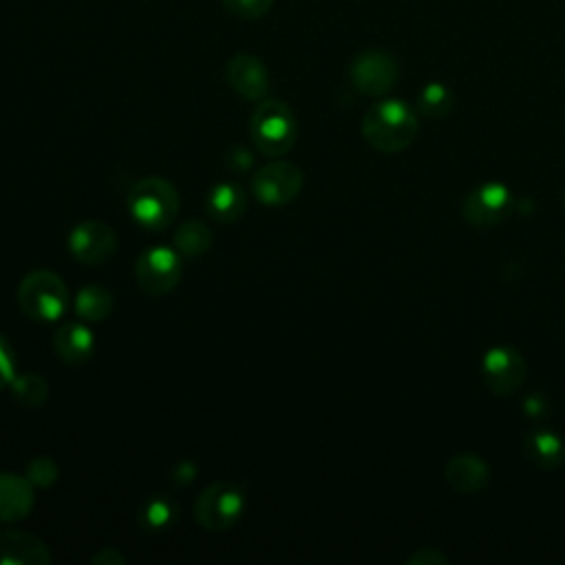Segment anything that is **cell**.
Segmentation results:
<instances>
[{"label":"cell","mask_w":565,"mask_h":565,"mask_svg":"<svg viewBox=\"0 0 565 565\" xmlns=\"http://www.w3.org/2000/svg\"><path fill=\"white\" fill-rule=\"evenodd\" d=\"M417 128V113L402 99H380L362 117L364 141L384 154L406 150Z\"/></svg>","instance_id":"obj_1"},{"label":"cell","mask_w":565,"mask_h":565,"mask_svg":"<svg viewBox=\"0 0 565 565\" xmlns=\"http://www.w3.org/2000/svg\"><path fill=\"white\" fill-rule=\"evenodd\" d=\"M126 203L132 221L148 232H161L170 227L181 207L177 188L163 177L139 179L130 188Z\"/></svg>","instance_id":"obj_2"},{"label":"cell","mask_w":565,"mask_h":565,"mask_svg":"<svg viewBox=\"0 0 565 565\" xmlns=\"http://www.w3.org/2000/svg\"><path fill=\"white\" fill-rule=\"evenodd\" d=\"M298 135L296 115L282 99H260L249 117V139L263 157H285Z\"/></svg>","instance_id":"obj_3"},{"label":"cell","mask_w":565,"mask_h":565,"mask_svg":"<svg viewBox=\"0 0 565 565\" xmlns=\"http://www.w3.org/2000/svg\"><path fill=\"white\" fill-rule=\"evenodd\" d=\"M18 305L35 322H55L68 307V289L55 271L33 269L20 280Z\"/></svg>","instance_id":"obj_4"},{"label":"cell","mask_w":565,"mask_h":565,"mask_svg":"<svg viewBox=\"0 0 565 565\" xmlns=\"http://www.w3.org/2000/svg\"><path fill=\"white\" fill-rule=\"evenodd\" d=\"M245 492L230 481H214L194 501V519L207 532H225L245 512Z\"/></svg>","instance_id":"obj_5"},{"label":"cell","mask_w":565,"mask_h":565,"mask_svg":"<svg viewBox=\"0 0 565 565\" xmlns=\"http://www.w3.org/2000/svg\"><path fill=\"white\" fill-rule=\"evenodd\" d=\"M183 274V256L168 245L148 247L135 265V280L148 296L170 294Z\"/></svg>","instance_id":"obj_6"},{"label":"cell","mask_w":565,"mask_h":565,"mask_svg":"<svg viewBox=\"0 0 565 565\" xmlns=\"http://www.w3.org/2000/svg\"><path fill=\"white\" fill-rule=\"evenodd\" d=\"M302 183V170L294 161L278 157L254 172L252 192L265 205H287L300 194Z\"/></svg>","instance_id":"obj_7"},{"label":"cell","mask_w":565,"mask_h":565,"mask_svg":"<svg viewBox=\"0 0 565 565\" xmlns=\"http://www.w3.org/2000/svg\"><path fill=\"white\" fill-rule=\"evenodd\" d=\"M399 77L397 60L384 49H366L358 53L349 66L353 88L369 97L386 95Z\"/></svg>","instance_id":"obj_8"},{"label":"cell","mask_w":565,"mask_h":565,"mask_svg":"<svg viewBox=\"0 0 565 565\" xmlns=\"http://www.w3.org/2000/svg\"><path fill=\"white\" fill-rule=\"evenodd\" d=\"M514 210V196L508 185L499 181H486L468 192L461 205L463 218L472 227H494L510 218Z\"/></svg>","instance_id":"obj_9"},{"label":"cell","mask_w":565,"mask_h":565,"mask_svg":"<svg viewBox=\"0 0 565 565\" xmlns=\"http://www.w3.org/2000/svg\"><path fill=\"white\" fill-rule=\"evenodd\" d=\"M481 377L494 395H512L527 377V364L514 347H492L481 358Z\"/></svg>","instance_id":"obj_10"},{"label":"cell","mask_w":565,"mask_h":565,"mask_svg":"<svg viewBox=\"0 0 565 565\" xmlns=\"http://www.w3.org/2000/svg\"><path fill=\"white\" fill-rule=\"evenodd\" d=\"M71 254L88 265H104L117 254V234L104 221H82L68 232Z\"/></svg>","instance_id":"obj_11"},{"label":"cell","mask_w":565,"mask_h":565,"mask_svg":"<svg viewBox=\"0 0 565 565\" xmlns=\"http://www.w3.org/2000/svg\"><path fill=\"white\" fill-rule=\"evenodd\" d=\"M225 77L230 88L243 99L260 102L269 93V73L252 53H236L225 66Z\"/></svg>","instance_id":"obj_12"},{"label":"cell","mask_w":565,"mask_h":565,"mask_svg":"<svg viewBox=\"0 0 565 565\" xmlns=\"http://www.w3.org/2000/svg\"><path fill=\"white\" fill-rule=\"evenodd\" d=\"M53 561L49 545L33 532L0 530V565H49Z\"/></svg>","instance_id":"obj_13"},{"label":"cell","mask_w":565,"mask_h":565,"mask_svg":"<svg viewBox=\"0 0 565 565\" xmlns=\"http://www.w3.org/2000/svg\"><path fill=\"white\" fill-rule=\"evenodd\" d=\"M33 483L15 472H0V523H18L33 510Z\"/></svg>","instance_id":"obj_14"},{"label":"cell","mask_w":565,"mask_h":565,"mask_svg":"<svg viewBox=\"0 0 565 565\" xmlns=\"http://www.w3.org/2000/svg\"><path fill=\"white\" fill-rule=\"evenodd\" d=\"M53 347L62 362H66L68 366H79L86 360H90L95 351V335L88 324L79 320H71L55 331Z\"/></svg>","instance_id":"obj_15"},{"label":"cell","mask_w":565,"mask_h":565,"mask_svg":"<svg viewBox=\"0 0 565 565\" xmlns=\"http://www.w3.org/2000/svg\"><path fill=\"white\" fill-rule=\"evenodd\" d=\"M448 486L459 494L481 492L490 481V470L486 461L477 455H455L444 468Z\"/></svg>","instance_id":"obj_16"},{"label":"cell","mask_w":565,"mask_h":565,"mask_svg":"<svg viewBox=\"0 0 565 565\" xmlns=\"http://www.w3.org/2000/svg\"><path fill=\"white\" fill-rule=\"evenodd\" d=\"M207 214L218 223H234L245 214L247 207V194L245 190L234 181H221L216 183L205 199Z\"/></svg>","instance_id":"obj_17"},{"label":"cell","mask_w":565,"mask_h":565,"mask_svg":"<svg viewBox=\"0 0 565 565\" xmlns=\"http://www.w3.org/2000/svg\"><path fill=\"white\" fill-rule=\"evenodd\" d=\"M179 519V505L168 494H150L137 510V527L146 534H159L174 525Z\"/></svg>","instance_id":"obj_18"},{"label":"cell","mask_w":565,"mask_h":565,"mask_svg":"<svg viewBox=\"0 0 565 565\" xmlns=\"http://www.w3.org/2000/svg\"><path fill=\"white\" fill-rule=\"evenodd\" d=\"M525 455L541 470H554L565 461V441L552 430H534L525 437Z\"/></svg>","instance_id":"obj_19"},{"label":"cell","mask_w":565,"mask_h":565,"mask_svg":"<svg viewBox=\"0 0 565 565\" xmlns=\"http://www.w3.org/2000/svg\"><path fill=\"white\" fill-rule=\"evenodd\" d=\"M73 309L82 320L88 322H102L106 320L115 309L113 294L102 285H84L73 300Z\"/></svg>","instance_id":"obj_20"},{"label":"cell","mask_w":565,"mask_h":565,"mask_svg":"<svg viewBox=\"0 0 565 565\" xmlns=\"http://www.w3.org/2000/svg\"><path fill=\"white\" fill-rule=\"evenodd\" d=\"M214 234L203 221H185L181 223L174 234H172V247L185 256V258H196L205 254L212 247Z\"/></svg>","instance_id":"obj_21"},{"label":"cell","mask_w":565,"mask_h":565,"mask_svg":"<svg viewBox=\"0 0 565 565\" xmlns=\"http://www.w3.org/2000/svg\"><path fill=\"white\" fill-rule=\"evenodd\" d=\"M13 397L24 408H42L49 399V382L44 375L35 371H26L13 377L11 382Z\"/></svg>","instance_id":"obj_22"},{"label":"cell","mask_w":565,"mask_h":565,"mask_svg":"<svg viewBox=\"0 0 565 565\" xmlns=\"http://www.w3.org/2000/svg\"><path fill=\"white\" fill-rule=\"evenodd\" d=\"M455 106L452 90L441 82H430L419 90L417 97V113L428 119L446 117Z\"/></svg>","instance_id":"obj_23"},{"label":"cell","mask_w":565,"mask_h":565,"mask_svg":"<svg viewBox=\"0 0 565 565\" xmlns=\"http://www.w3.org/2000/svg\"><path fill=\"white\" fill-rule=\"evenodd\" d=\"M24 477L33 483V488H51L60 479V466L53 457L38 455L26 463Z\"/></svg>","instance_id":"obj_24"},{"label":"cell","mask_w":565,"mask_h":565,"mask_svg":"<svg viewBox=\"0 0 565 565\" xmlns=\"http://www.w3.org/2000/svg\"><path fill=\"white\" fill-rule=\"evenodd\" d=\"M221 2L232 15H238L243 20L263 18L265 13H269L274 4V0H221Z\"/></svg>","instance_id":"obj_25"},{"label":"cell","mask_w":565,"mask_h":565,"mask_svg":"<svg viewBox=\"0 0 565 565\" xmlns=\"http://www.w3.org/2000/svg\"><path fill=\"white\" fill-rule=\"evenodd\" d=\"M13 377H15V355L11 344L0 333V391L11 386Z\"/></svg>","instance_id":"obj_26"},{"label":"cell","mask_w":565,"mask_h":565,"mask_svg":"<svg viewBox=\"0 0 565 565\" xmlns=\"http://www.w3.org/2000/svg\"><path fill=\"white\" fill-rule=\"evenodd\" d=\"M411 565H448V556L437 547H422L406 558Z\"/></svg>","instance_id":"obj_27"},{"label":"cell","mask_w":565,"mask_h":565,"mask_svg":"<svg viewBox=\"0 0 565 565\" xmlns=\"http://www.w3.org/2000/svg\"><path fill=\"white\" fill-rule=\"evenodd\" d=\"M90 563H97V565H124L126 556L121 552H117L115 547H102V550H97L90 556Z\"/></svg>","instance_id":"obj_28"},{"label":"cell","mask_w":565,"mask_h":565,"mask_svg":"<svg viewBox=\"0 0 565 565\" xmlns=\"http://www.w3.org/2000/svg\"><path fill=\"white\" fill-rule=\"evenodd\" d=\"M196 477V466L190 459H183L174 470H172V481L177 486H185Z\"/></svg>","instance_id":"obj_29"},{"label":"cell","mask_w":565,"mask_h":565,"mask_svg":"<svg viewBox=\"0 0 565 565\" xmlns=\"http://www.w3.org/2000/svg\"><path fill=\"white\" fill-rule=\"evenodd\" d=\"M545 404H541V402H536V397H527L525 399V413L530 415V417H539V415H543L545 413V408H543Z\"/></svg>","instance_id":"obj_30"}]
</instances>
